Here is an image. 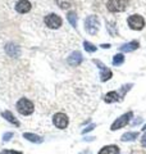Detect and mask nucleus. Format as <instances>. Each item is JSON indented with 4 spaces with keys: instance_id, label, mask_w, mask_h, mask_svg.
<instances>
[{
    "instance_id": "obj_14",
    "label": "nucleus",
    "mask_w": 146,
    "mask_h": 154,
    "mask_svg": "<svg viewBox=\"0 0 146 154\" xmlns=\"http://www.w3.org/2000/svg\"><path fill=\"white\" fill-rule=\"evenodd\" d=\"M120 99V95L117 93V91H110V93H108L105 95L104 100L106 103H114V102H118V100Z\"/></svg>"
},
{
    "instance_id": "obj_17",
    "label": "nucleus",
    "mask_w": 146,
    "mask_h": 154,
    "mask_svg": "<svg viewBox=\"0 0 146 154\" xmlns=\"http://www.w3.org/2000/svg\"><path fill=\"white\" fill-rule=\"evenodd\" d=\"M5 50H7V53L11 57H17L18 54H19V50H18V48L16 46V45H8L7 48H5Z\"/></svg>"
},
{
    "instance_id": "obj_15",
    "label": "nucleus",
    "mask_w": 146,
    "mask_h": 154,
    "mask_svg": "<svg viewBox=\"0 0 146 154\" xmlns=\"http://www.w3.org/2000/svg\"><path fill=\"white\" fill-rule=\"evenodd\" d=\"M23 137L26 139V140L31 141V143H37V144L42 143V137H40L38 135L31 134V132H24V134H23Z\"/></svg>"
},
{
    "instance_id": "obj_6",
    "label": "nucleus",
    "mask_w": 146,
    "mask_h": 154,
    "mask_svg": "<svg viewBox=\"0 0 146 154\" xmlns=\"http://www.w3.org/2000/svg\"><path fill=\"white\" fill-rule=\"evenodd\" d=\"M53 122H54L55 127L60 128V130H64L67 126H68V117L64 114V113H56L53 118Z\"/></svg>"
},
{
    "instance_id": "obj_5",
    "label": "nucleus",
    "mask_w": 146,
    "mask_h": 154,
    "mask_svg": "<svg viewBox=\"0 0 146 154\" xmlns=\"http://www.w3.org/2000/svg\"><path fill=\"white\" fill-rule=\"evenodd\" d=\"M145 25V21L144 18L138 16V14H133L128 18V26L132 28V30H141Z\"/></svg>"
},
{
    "instance_id": "obj_4",
    "label": "nucleus",
    "mask_w": 146,
    "mask_h": 154,
    "mask_svg": "<svg viewBox=\"0 0 146 154\" xmlns=\"http://www.w3.org/2000/svg\"><path fill=\"white\" fill-rule=\"evenodd\" d=\"M128 5V0H109L106 7L110 12H123Z\"/></svg>"
},
{
    "instance_id": "obj_18",
    "label": "nucleus",
    "mask_w": 146,
    "mask_h": 154,
    "mask_svg": "<svg viewBox=\"0 0 146 154\" xmlns=\"http://www.w3.org/2000/svg\"><path fill=\"white\" fill-rule=\"evenodd\" d=\"M67 19H68V22H69L73 27H76V26H77V22H76L77 16H76V13H75V12H69V13H68V14H67Z\"/></svg>"
},
{
    "instance_id": "obj_21",
    "label": "nucleus",
    "mask_w": 146,
    "mask_h": 154,
    "mask_svg": "<svg viewBox=\"0 0 146 154\" xmlns=\"http://www.w3.org/2000/svg\"><path fill=\"white\" fill-rule=\"evenodd\" d=\"M84 46H85L86 51H89V53H95V51H96V46H94V45H92L91 42H89V41H85V42H84Z\"/></svg>"
},
{
    "instance_id": "obj_8",
    "label": "nucleus",
    "mask_w": 146,
    "mask_h": 154,
    "mask_svg": "<svg viewBox=\"0 0 146 154\" xmlns=\"http://www.w3.org/2000/svg\"><path fill=\"white\" fill-rule=\"evenodd\" d=\"M94 63L99 67V68L101 69V75H100V79H101V81L103 82H105V81H108L109 79H111V71L109 69V68H106V67L101 63L100 60H97V59H95L94 60Z\"/></svg>"
},
{
    "instance_id": "obj_24",
    "label": "nucleus",
    "mask_w": 146,
    "mask_h": 154,
    "mask_svg": "<svg viewBox=\"0 0 146 154\" xmlns=\"http://www.w3.org/2000/svg\"><path fill=\"white\" fill-rule=\"evenodd\" d=\"M141 145L144 148H146V132L142 135V137H141Z\"/></svg>"
},
{
    "instance_id": "obj_13",
    "label": "nucleus",
    "mask_w": 146,
    "mask_h": 154,
    "mask_svg": "<svg viewBox=\"0 0 146 154\" xmlns=\"http://www.w3.org/2000/svg\"><path fill=\"white\" fill-rule=\"evenodd\" d=\"M99 154H119V148L117 146V145L104 146V148L99 152Z\"/></svg>"
},
{
    "instance_id": "obj_1",
    "label": "nucleus",
    "mask_w": 146,
    "mask_h": 154,
    "mask_svg": "<svg viewBox=\"0 0 146 154\" xmlns=\"http://www.w3.org/2000/svg\"><path fill=\"white\" fill-rule=\"evenodd\" d=\"M17 110L22 116H30L33 113L35 107H33V103L31 100H28L27 98H21L17 102Z\"/></svg>"
},
{
    "instance_id": "obj_2",
    "label": "nucleus",
    "mask_w": 146,
    "mask_h": 154,
    "mask_svg": "<svg viewBox=\"0 0 146 154\" xmlns=\"http://www.w3.org/2000/svg\"><path fill=\"white\" fill-rule=\"evenodd\" d=\"M99 27H100V22H99V19H97L96 16H89L86 18L85 28L90 35H96V32L99 31Z\"/></svg>"
},
{
    "instance_id": "obj_19",
    "label": "nucleus",
    "mask_w": 146,
    "mask_h": 154,
    "mask_svg": "<svg viewBox=\"0 0 146 154\" xmlns=\"http://www.w3.org/2000/svg\"><path fill=\"white\" fill-rule=\"evenodd\" d=\"M55 2L62 9H68V8H71V5H72L71 0H55Z\"/></svg>"
},
{
    "instance_id": "obj_20",
    "label": "nucleus",
    "mask_w": 146,
    "mask_h": 154,
    "mask_svg": "<svg viewBox=\"0 0 146 154\" xmlns=\"http://www.w3.org/2000/svg\"><path fill=\"white\" fill-rule=\"evenodd\" d=\"M124 62V55L123 54H115L113 57V64L114 66H120Z\"/></svg>"
},
{
    "instance_id": "obj_9",
    "label": "nucleus",
    "mask_w": 146,
    "mask_h": 154,
    "mask_svg": "<svg viewBox=\"0 0 146 154\" xmlns=\"http://www.w3.org/2000/svg\"><path fill=\"white\" fill-rule=\"evenodd\" d=\"M81 62H82V54L80 51H73L72 54L68 57V63H69L71 66H73V67L78 66Z\"/></svg>"
},
{
    "instance_id": "obj_12",
    "label": "nucleus",
    "mask_w": 146,
    "mask_h": 154,
    "mask_svg": "<svg viewBox=\"0 0 146 154\" xmlns=\"http://www.w3.org/2000/svg\"><path fill=\"white\" fill-rule=\"evenodd\" d=\"M2 116H3V117L7 119V121H9L11 123H13L14 126H19V121H18V119H17V118H16V117H14V116L12 114L11 110H4V112L2 113Z\"/></svg>"
},
{
    "instance_id": "obj_16",
    "label": "nucleus",
    "mask_w": 146,
    "mask_h": 154,
    "mask_svg": "<svg viewBox=\"0 0 146 154\" xmlns=\"http://www.w3.org/2000/svg\"><path fill=\"white\" fill-rule=\"evenodd\" d=\"M137 136H138V132H126V134L122 135L120 140L122 141H132Z\"/></svg>"
},
{
    "instance_id": "obj_27",
    "label": "nucleus",
    "mask_w": 146,
    "mask_h": 154,
    "mask_svg": "<svg viewBox=\"0 0 146 154\" xmlns=\"http://www.w3.org/2000/svg\"><path fill=\"white\" fill-rule=\"evenodd\" d=\"M142 130H144V131H146V125H145V126L142 127Z\"/></svg>"
},
{
    "instance_id": "obj_10",
    "label": "nucleus",
    "mask_w": 146,
    "mask_h": 154,
    "mask_svg": "<svg viewBox=\"0 0 146 154\" xmlns=\"http://www.w3.org/2000/svg\"><path fill=\"white\" fill-rule=\"evenodd\" d=\"M16 9L18 13H27L31 9V4L28 0H19L16 5Z\"/></svg>"
},
{
    "instance_id": "obj_23",
    "label": "nucleus",
    "mask_w": 146,
    "mask_h": 154,
    "mask_svg": "<svg viewBox=\"0 0 146 154\" xmlns=\"http://www.w3.org/2000/svg\"><path fill=\"white\" fill-rule=\"evenodd\" d=\"M13 136V134L12 132H7V134H4L3 135V140L4 141H8V140H11V137Z\"/></svg>"
},
{
    "instance_id": "obj_22",
    "label": "nucleus",
    "mask_w": 146,
    "mask_h": 154,
    "mask_svg": "<svg viewBox=\"0 0 146 154\" xmlns=\"http://www.w3.org/2000/svg\"><path fill=\"white\" fill-rule=\"evenodd\" d=\"M0 154H22V152H17V150H3V152H0Z\"/></svg>"
},
{
    "instance_id": "obj_11",
    "label": "nucleus",
    "mask_w": 146,
    "mask_h": 154,
    "mask_svg": "<svg viewBox=\"0 0 146 154\" xmlns=\"http://www.w3.org/2000/svg\"><path fill=\"white\" fill-rule=\"evenodd\" d=\"M138 46H140V42L136 41V40H133V41H131V42H127V44L122 45V46H120V51H123V53H129V51L136 50Z\"/></svg>"
},
{
    "instance_id": "obj_25",
    "label": "nucleus",
    "mask_w": 146,
    "mask_h": 154,
    "mask_svg": "<svg viewBox=\"0 0 146 154\" xmlns=\"http://www.w3.org/2000/svg\"><path fill=\"white\" fill-rule=\"evenodd\" d=\"M94 127H95V125H90V126L87 127V128H85V130H84V131H82V132H84V134H86L87 131H91V130H94Z\"/></svg>"
},
{
    "instance_id": "obj_7",
    "label": "nucleus",
    "mask_w": 146,
    "mask_h": 154,
    "mask_svg": "<svg viewBox=\"0 0 146 154\" xmlns=\"http://www.w3.org/2000/svg\"><path fill=\"white\" fill-rule=\"evenodd\" d=\"M45 23L50 28H59L62 26V18L56 14H49L45 17Z\"/></svg>"
},
{
    "instance_id": "obj_26",
    "label": "nucleus",
    "mask_w": 146,
    "mask_h": 154,
    "mask_svg": "<svg viewBox=\"0 0 146 154\" xmlns=\"http://www.w3.org/2000/svg\"><path fill=\"white\" fill-rule=\"evenodd\" d=\"M101 48H104V49H108V48H110V45H108V44H103V45H101Z\"/></svg>"
},
{
    "instance_id": "obj_3",
    "label": "nucleus",
    "mask_w": 146,
    "mask_h": 154,
    "mask_svg": "<svg viewBox=\"0 0 146 154\" xmlns=\"http://www.w3.org/2000/svg\"><path fill=\"white\" fill-rule=\"evenodd\" d=\"M132 116H133L132 112H127V113L122 114L119 118H117L115 121L113 122V125L110 126V130H111V131H117V130H119L122 127L127 126L128 122L131 121V118H132Z\"/></svg>"
}]
</instances>
